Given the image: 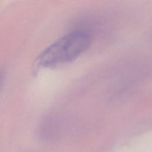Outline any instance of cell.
I'll return each instance as SVG.
<instances>
[{"label": "cell", "instance_id": "cell-1", "mask_svg": "<svg viewBox=\"0 0 152 152\" xmlns=\"http://www.w3.org/2000/svg\"><path fill=\"white\" fill-rule=\"evenodd\" d=\"M89 34L82 30L71 31L56 40L37 57L39 67L53 68L71 62L89 47Z\"/></svg>", "mask_w": 152, "mask_h": 152}]
</instances>
